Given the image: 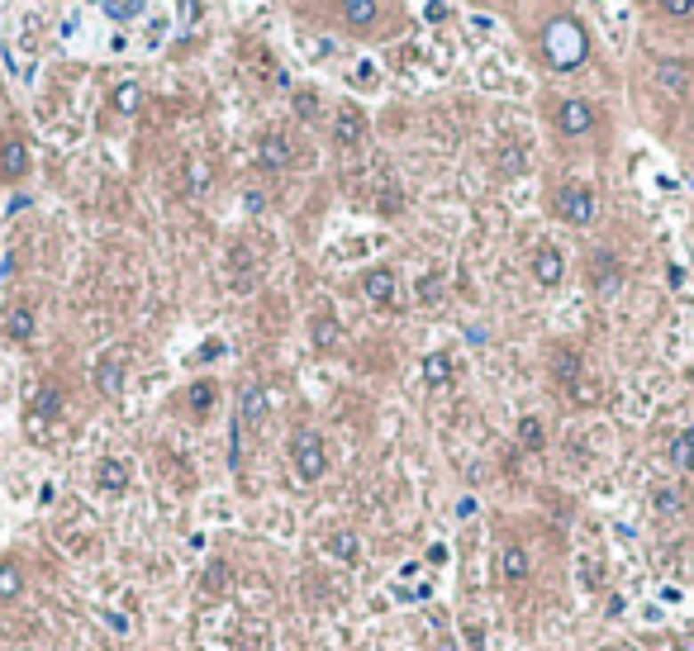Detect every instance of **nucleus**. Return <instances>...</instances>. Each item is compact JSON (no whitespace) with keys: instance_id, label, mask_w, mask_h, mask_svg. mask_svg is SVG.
I'll return each mask as SVG.
<instances>
[{"instance_id":"f257e3e1","label":"nucleus","mask_w":694,"mask_h":651,"mask_svg":"<svg viewBox=\"0 0 694 651\" xmlns=\"http://www.w3.org/2000/svg\"><path fill=\"white\" fill-rule=\"evenodd\" d=\"M543 58L557 67V72H576V67L590 58L585 29H580L576 20H552L543 29Z\"/></svg>"},{"instance_id":"f03ea898","label":"nucleus","mask_w":694,"mask_h":651,"mask_svg":"<svg viewBox=\"0 0 694 651\" xmlns=\"http://www.w3.org/2000/svg\"><path fill=\"white\" fill-rule=\"evenodd\" d=\"M290 466H295L300 480H319L328 470V452H324V438L314 433V428H300L295 438H290Z\"/></svg>"},{"instance_id":"7ed1b4c3","label":"nucleus","mask_w":694,"mask_h":651,"mask_svg":"<svg viewBox=\"0 0 694 651\" xmlns=\"http://www.w3.org/2000/svg\"><path fill=\"white\" fill-rule=\"evenodd\" d=\"M557 214L566 219V224L585 229L590 219H594V190H590V186H580V181L561 186V190H557Z\"/></svg>"},{"instance_id":"20e7f679","label":"nucleus","mask_w":694,"mask_h":651,"mask_svg":"<svg viewBox=\"0 0 694 651\" xmlns=\"http://www.w3.org/2000/svg\"><path fill=\"white\" fill-rule=\"evenodd\" d=\"M338 24L347 34H376L381 0H338Z\"/></svg>"},{"instance_id":"39448f33","label":"nucleus","mask_w":694,"mask_h":651,"mask_svg":"<svg viewBox=\"0 0 694 651\" xmlns=\"http://www.w3.org/2000/svg\"><path fill=\"white\" fill-rule=\"evenodd\" d=\"M557 129H561L566 138L590 133V129H594V109H590V100H580V95L561 100V105H557Z\"/></svg>"},{"instance_id":"423d86ee","label":"nucleus","mask_w":694,"mask_h":651,"mask_svg":"<svg viewBox=\"0 0 694 651\" xmlns=\"http://www.w3.org/2000/svg\"><path fill=\"white\" fill-rule=\"evenodd\" d=\"M24 172H29V143L5 133L0 138V181H20Z\"/></svg>"},{"instance_id":"0eeeda50","label":"nucleus","mask_w":694,"mask_h":651,"mask_svg":"<svg viewBox=\"0 0 694 651\" xmlns=\"http://www.w3.org/2000/svg\"><path fill=\"white\" fill-rule=\"evenodd\" d=\"M362 290H367V300L376 304V309H391L395 295H399V281H395L391 267H371V271L362 276Z\"/></svg>"},{"instance_id":"6e6552de","label":"nucleus","mask_w":694,"mask_h":651,"mask_svg":"<svg viewBox=\"0 0 694 651\" xmlns=\"http://www.w3.org/2000/svg\"><path fill=\"white\" fill-rule=\"evenodd\" d=\"M561 276H566V257H561V247H552V243H543L533 253V281L537 285H561Z\"/></svg>"},{"instance_id":"1a4fd4ad","label":"nucleus","mask_w":694,"mask_h":651,"mask_svg":"<svg viewBox=\"0 0 694 651\" xmlns=\"http://www.w3.org/2000/svg\"><path fill=\"white\" fill-rule=\"evenodd\" d=\"M290 157H295V148H290L286 133H262V143H257V162H262V167L281 172V167H290Z\"/></svg>"},{"instance_id":"9d476101","label":"nucleus","mask_w":694,"mask_h":651,"mask_svg":"<svg viewBox=\"0 0 694 651\" xmlns=\"http://www.w3.org/2000/svg\"><path fill=\"white\" fill-rule=\"evenodd\" d=\"M95 390L101 395H119L124 390V357L119 352H105L95 362Z\"/></svg>"},{"instance_id":"9b49d317","label":"nucleus","mask_w":694,"mask_h":651,"mask_svg":"<svg viewBox=\"0 0 694 651\" xmlns=\"http://www.w3.org/2000/svg\"><path fill=\"white\" fill-rule=\"evenodd\" d=\"M333 138H338V148H357L367 138V119L357 115L352 105H343L338 109V124H333Z\"/></svg>"},{"instance_id":"f8f14e48","label":"nucleus","mask_w":694,"mask_h":651,"mask_svg":"<svg viewBox=\"0 0 694 651\" xmlns=\"http://www.w3.org/2000/svg\"><path fill=\"white\" fill-rule=\"evenodd\" d=\"M95 485H101L105 494H124V490H129V462H119V456H105V462L95 466Z\"/></svg>"},{"instance_id":"ddd939ff","label":"nucleus","mask_w":694,"mask_h":651,"mask_svg":"<svg viewBox=\"0 0 694 651\" xmlns=\"http://www.w3.org/2000/svg\"><path fill=\"white\" fill-rule=\"evenodd\" d=\"M328 557H338V561H347V566H357L362 561V537H357L352 528H338V533H328Z\"/></svg>"},{"instance_id":"4468645a","label":"nucleus","mask_w":694,"mask_h":651,"mask_svg":"<svg viewBox=\"0 0 694 651\" xmlns=\"http://www.w3.org/2000/svg\"><path fill=\"white\" fill-rule=\"evenodd\" d=\"M499 575H504L509 585H519V580H529V551H523L519 542H509L504 551H499Z\"/></svg>"},{"instance_id":"2eb2a0df","label":"nucleus","mask_w":694,"mask_h":651,"mask_svg":"<svg viewBox=\"0 0 694 651\" xmlns=\"http://www.w3.org/2000/svg\"><path fill=\"white\" fill-rule=\"evenodd\" d=\"M262 419H267V395H262V385H247L238 405V428H257Z\"/></svg>"},{"instance_id":"dca6fc26","label":"nucleus","mask_w":694,"mask_h":651,"mask_svg":"<svg viewBox=\"0 0 694 651\" xmlns=\"http://www.w3.org/2000/svg\"><path fill=\"white\" fill-rule=\"evenodd\" d=\"M666 456H671V466H675V470H694V423H690V428H680V433L671 438Z\"/></svg>"},{"instance_id":"f3484780","label":"nucleus","mask_w":694,"mask_h":651,"mask_svg":"<svg viewBox=\"0 0 694 651\" xmlns=\"http://www.w3.org/2000/svg\"><path fill=\"white\" fill-rule=\"evenodd\" d=\"M229 585H233V566L229 561H210V571L200 575V594H205V599H219Z\"/></svg>"},{"instance_id":"a211bd4d","label":"nucleus","mask_w":694,"mask_h":651,"mask_svg":"<svg viewBox=\"0 0 694 651\" xmlns=\"http://www.w3.org/2000/svg\"><path fill=\"white\" fill-rule=\"evenodd\" d=\"M424 376H428L433 390H448V385H452V357L448 352H428L424 357Z\"/></svg>"},{"instance_id":"6ab92c4d","label":"nucleus","mask_w":694,"mask_h":651,"mask_svg":"<svg viewBox=\"0 0 694 651\" xmlns=\"http://www.w3.org/2000/svg\"><path fill=\"white\" fill-rule=\"evenodd\" d=\"M5 334L15 338V342H29L34 338V309H29V304H15V309L5 314Z\"/></svg>"},{"instance_id":"aec40b11","label":"nucleus","mask_w":694,"mask_h":651,"mask_svg":"<svg viewBox=\"0 0 694 651\" xmlns=\"http://www.w3.org/2000/svg\"><path fill=\"white\" fill-rule=\"evenodd\" d=\"M186 399H190V414H196V419H205V414L214 409V399H219V385L214 381H196L186 390Z\"/></svg>"},{"instance_id":"412c9836","label":"nucleus","mask_w":694,"mask_h":651,"mask_svg":"<svg viewBox=\"0 0 694 651\" xmlns=\"http://www.w3.org/2000/svg\"><path fill=\"white\" fill-rule=\"evenodd\" d=\"M519 442H523V452H543L547 447V428H543V419H519Z\"/></svg>"},{"instance_id":"4be33fe9","label":"nucleus","mask_w":694,"mask_h":651,"mask_svg":"<svg viewBox=\"0 0 694 651\" xmlns=\"http://www.w3.org/2000/svg\"><path fill=\"white\" fill-rule=\"evenodd\" d=\"M20 594H24L20 561H0V599H20Z\"/></svg>"},{"instance_id":"5701e85b","label":"nucleus","mask_w":694,"mask_h":651,"mask_svg":"<svg viewBox=\"0 0 694 651\" xmlns=\"http://www.w3.org/2000/svg\"><path fill=\"white\" fill-rule=\"evenodd\" d=\"M594 281H600V290H618L623 285V271H618V261L609 253H594Z\"/></svg>"},{"instance_id":"b1692460","label":"nucleus","mask_w":694,"mask_h":651,"mask_svg":"<svg viewBox=\"0 0 694 651\" xmlns=\"http://www.w3.org/2000/svg\"><path fill=\"white\" fill-rule=\"evenodd\" d=\"M657 81H661L666 91H675V95L690 91V72H685L680 62H661V67H657Z\"/></svg>"},{"instance_id":"393cba45","label":"nucleus","mask_w":694,"mask_h":651,"mask_svg":"<svg viewBox=\"0 0 694 651\" xmlns=\"http://www.w3.org/2000/svg\"><path fill=\"white\" fill-rule=\"evenodd\" d=\"M314 342H319V348H338V318H333V314H314Z\"/></svg>"},{"instance_id":"a878e982","label":"nucleus","mask_w":694,"mask_h":651,"mask_svg":"<svg viewBox=\"0 0 694 651\" xmlns=\"http://www.w3.org/2000/svg\"><path fill=\"white\" fill-rule=\"evenodd\" d=\"M58 409H62V390H58V385H44V390L34 395V414H38V419H52Z\"/></svg>"},{"instance_id":"bb28decb","label":"nucleus","mask_w":694,"mask_h":651,"mask_svg":"<svg viewBox=\"0 0 694 651\" xmlns=\"http://www.w3.org/2000/svg\"><path fill=\"white\" fill-rule=\"evenodd\" d=\"M95 5H101L109 20H119V24H124V20H133L138 10H143V0H95Z\"/></svg>"},{"instance_id":"cd10ccee","label":"nucleus","mask_w":694,"mask_h":651,"mask_svg":"<svg viewBox=\"0 0 694 651\" xmlns=\"http://www.w3.org/2000/svg\"><path fill=\"white\" fill-rule=\"evenodd\" d=\"M651 509H657V514H680V494L671 490V485H657V490H651Z\"/></svg>"},{"instance_id":"c85d7f7f","label":"nucleus","mask_w":694,"mask_h":651,"mask_svg":"<svg viewBox=\"0 0 694 651\" xmlns=\"http://www.w3.org/2000/svg\"><path fill=\"white\" fill-rule=\"evenodd\" d=\"M138 100H143V95H138V86H133V81H124V86L115 91V109H119V115H133V109H138Z\"/></svg>"},{"instance_id":"c756f323","label":"nucleus","mask_w":694,"mask_h":651,"mask_svg":"<svg viewBox=\"0 0 694 651\" xmlns=\"http://www.w3.org/2000/svg\"><path fill=\"white\" fill-rule=\"evenodd\" d=\"M580 585H585V590H604V566L600 561H580Z\"/></svg>"},{"instance_id":"7c9ffc66","label":"nucleus","mask_w":694,"mask_h":651,"mask_svg":"<svg viewBox=\"0 0 694 651\" xmlns=\"http://www.w3.org/2000/svg\"><path fill=\"white\" fill-rule=\"evenodd\" d=\"M576 371H580V357H576V352H561V357H557V376H561V385H576Z\"/></svg>"},{"instance_id":"2f4dec72","label":"nucleus","mask_w":694,"mask_h":651,"mask_svg":"<svg viewBox=\"0 0 694 651\" xmlns=\"http://www.w3.org/2000/svg\"><path fill=\"white\" fill-rule=\"evenodd\" d=\"M657 5L666 10V15H675V20H685L690 10H694V0H657Z\"/></svg>"},{"instance_id":"473e14b6","label":"nucleus","mask_w":694,"mask_h":651,"mask_svg":"<svg viewBox=\"0 0 694 651\" xmlns=\"http://www.w3.org/2000/svg\"><path fill=\"white\" fill-rule=\"evenodd\" d=\"M295 109H300L304 119H314V95H304V91H300V95H295Z\"/></svg>"},{"instance_id":"72a5a7b5","label":"nucleus","mask_w":694,"mask_h":651,"mask_svg":"<svg viewBox=\"0 0 694 651\" xmlns=\"http://www.w3.org/2000/svg\"><path fill=\"white\" fill-rule=\"evenodd\" d=\"M690 381H694V371H690Z\"/></svg>"}]
</instances>
